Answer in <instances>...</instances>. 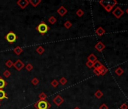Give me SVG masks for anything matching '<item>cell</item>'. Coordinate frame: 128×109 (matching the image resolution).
<instances>
[{
  "instance_id": "d6986e66",
  "label": "cell",
  "mask_w": 128,
  "mask_h": 109,
  "mask_svg": "<svg viewBox=\"0 0 128 109\" xmlns=\"http://www.w3.org/2000/svg\"><path fill=\"white\" fill-rule=\"evenodd\" d=\"M97 60V56L95 55V54H89V56L88 57V61H91V62H95Z\"/></svg>"
},
{
  "instance_id": "30bf717a",
  "label": "cell",
  "mask_w": 128,
  "mask_h": 109,
  "mask_svg": "<svg viewBox=\"0 0 128 109\" xmlns=\"http://www.w3.org/2000/svg\"><path fill=\"white\" fill-rule=\"evenodd\" d=\"M94 48L96 49L98 52H102L103 50H104V49L106 48V45L103 44L102 42H98V43H97L96 45H95Z\"/></svg>"
},
{
  "instance_id": "4dcf8cb0",
  "label": "cell",
  "mask_w": 128,
  "mask_h": 109,
  "mask_svg": "<svg viewBox=\"0 0 128 109\" xmlns=\"http://www.w3.org/2000/svg\"><path fill=\"white\" fill-rule=\"evenodd\" d=\"M84 11L82 10V9H81V8L78 9L77 11H76V15H77L78 17H82V16L84 15Z\"/></svg>"
},
{
  "instance_id": "d590c367",
  "label": "cell",
  "mask_w": 128,
  "mask_h": 109,
  "mask_svg": "<svg viewBox=\"0 0 128 109\" xmlns=\"http://www.w3.org/2000/svg\"><path fill=\"white\" fill-rule=\"evenodd\" d=\"M126 13H127V14L128 15V8H127V9H126Z\"/></svg>"
},
{
  "instance_id": "3957f363",
  "label": "cell",
  "mask_w": 128,
  "mask_h": 109,
  "mask_svg": "<svg viewBox=\"0 0 128 109\" xmlns=\"http://www.w3.org/2000/svg\"><path fill=\"white\" fill-rule=\"evenodd\" d=\"M36 30H38V32L41 35L44 36L50 30V28H49L48 25L45 22H41L39 24H38V26L36 27Z\"/></svg>"
},
{
  "instance_id": "cb8c5ba5",
  "label": "cell",
  "mask_w": 128,
  "mask_h": 109,
  "mask_svg": "<svg viewBox=\"0 0 128 109\" xmlns=\"http://www.w3.org/2000/svg\"><path fill=\"white\" fill-rule=\"evenodd\" d=\"M115 74H116L118 76H121V75L124 74V70L121 68H118L115 70Z\"/></svg>"
},
{
  "instance_id": "277c9868",
  "label": "cell",
  "mask_w": 128,
  "mask_h": 109,
  "mask_svg": "<svg viewBox=\"0 0 128 109\" xmlns=\"http://www.w3.org/2000/svg\"><path fill=\"white\" fill-rule=\"evenodd\" d=\"M5 40L8 42V43H9L10 44H12V43H15L16 40H18V36L14 32L10 31L9 33H8L7 34L5 35Z\"/></svg>"
},
{
  "instance_id": "52a82bcc",
  "label": "cell",
  "mask_w": 128,
  "mask_h": 109,
  "mask_svg": "<svg viewBox=\"0 0 128 109\" xmlns=\"http://www.w3.org/2000/svg\"><path fill=\"white\" fill-rule=\"evenodd\" d=\"M13 67L14 68L17 70H18V71H20V70H21L24 67H25V64H24V63L20 60V59H18V60H17L14 63V65H13Z\"/></svg>"
},
{
  "instance_id": "4fadbf2b",
  "label": "cell",
  "mask_w": 128,
  "mask_h": 109,
  "mask_svg": "<svg viewBox=\"0 0 128 109\" xmlns=\"http://www.w3.org/2000/svg\"><path fill=\"white\" fill-rule=\"evenodd\" d=\"M97 70L100 71V75H102V76L105 75L107 72H108V68H107L106 67H105L104 65H102L100 69H97Z\"/></svg>"
},
{
  "instance_id": "8fae6325",
  "label": "cell",
  "mask_w": 128,
  "mask_h": 109,
  "mask_svg": "<svg viewBox=\"0 0 128 109\" xmlns=\"http://www.w3.org/2000/svg\"><path fill=\"white\" fill-rule=\"evenodd\" d=\"M105 33H106V30L102 27H99L96 30V33H97V35L99 36H101L102 35H104Z\"/></svg>"
},
{
  "instance_id": "f546056e",
  "label": "cell",
  "mask_w": 128,
  "mask_h": 109,
  "mask_svg": "<svg viewBox=\"0 0 128 109\" xmlns=\"http://www.w3.org/2000/svg\"><path fill=\"white\" fill-rule=\"evenodd\" d=\"M25 68L26 69L27 71H31L33 69V65H32L31 63H28V64L25 66Z\"/></svg>"
},
{
  "instance_id": "9a60e30c",
  "label": "cell",
  "mask_w": 128,
  "mask_h": 109,
  "mask_svg": "<svg viewBox=\"0 0 128 109\" xmlns=\"http://www.w3.org/2000/svg\"><path fill=\"white\" fill-rule=\"evenodd\" d=\"M23 49L20 47V46H16L14 49V52L17 54V55H20V54L23 52Z\"/></svg>"
},
{
  "instance_id": "d4e9b609",
  "label": "cell",
  "mask_w": 128,
  "mask_h": 109,
  "mask_svg": "<svg viewBox=\"0 0 128 109\" xmlns=\"http://www.w3.org/2000/svg\"><path fill=\"white\" fill-rule=\"evenodd\" d=\"M47 95L45 94L44 93H41L39 95V100H46V99H47Z\"/></svg>"
},
{
  "instance_id": "7402d4cb",
  "label": "cell",
  "mask_w": 128,
  "mask_h": 109,
  "mask_svg": "<svg viewBox=\"0 0 128 109\" xmlns=\"http://www.w3.org/2000/svg\"><path fill=\"white\" fill-rule=\"evenodd\" d=\"M58 82H59V83H60L61 85H66L67 83V79L64 77H63L59 79Z\"/></svg>"
},
{
  "instance_id": "8d00e7d4",
  "label": "cell",
  "mask_w": 128,
  "mask_h": 109,
  "mask_svg": "<svg viewBox=\"0 0 128 109\" xmlns=\"http://www.w3.org/2000/svg\"><path fill=\"white\" fill-rule=\"evenodd\" d=\"M74 109H81V108H80L79 107H75V108H74Z\"/></svg>"
},
{
  "instance_id": "74e56055",
  "label": "cell",
  "mask_w": 128,
  "mask_h": 109,
  "mask_svg": "<svg viewBox=\"0 0 128 109\" xmlns=\"http://www.w3.org/2000/svg\"><path fill=\"white\" fill-rule=\"evenodd\" d=\"M0 106H1V102H0Z\"/></svg>"
},
{
  "instance_id": "44dd1931",
  "label": "cell",
  "mask_w": 128,
  "mask_h": 109,
  "mask_svg": "<svg viewBox=\"0 0 128 109\" xmlns=\"http://www.w3.org/2000/svg\"><path fill=\"white\" fill-rule=\"evenodd\" d=\"M57 21V19L55 18L54 16H51L48 19V22L51 24H54Z\"/></svg>"
},
{
  "instance_id": "2e32d148",
  "label": "cell",
  "mask_w": 128,
  "mask_h": 109,
  "mask_svg": "<svg viewBox=\"0 0 128 109\" xmlns=\"http://www.w3.org/2000/svg\"><path fill=\"white\" fill-rule=\"evenodd\" d=\"M102 65H103V64H102V63H101L100 61L97 60L96 61L93 63V68L94 69H100Z\"/></svg>"
},
{
  "instance_id": "836d02e7",
  "label": "cell",
  "mask_w": 128,
  "mask_h": 109,
  "mask_svg": "<svg viewBox=\"0 0 128 109\" xmlns=\"http://www.w3.org/2000/svg\"><path fill=\"white\" fill-rule=\"evenodd\" d=\"M100 109H109V107L106 105V104L103 103L100 106Z\"/></svg>"
},
{
  "instance_id": "5b68a950",
  "label": "cell",
  "mask_w": 128,
  "mask_h": 109,
  "mask_svg": "<svg viewBox=\"0 0 128 109\" xmlns=\"http://www.w3.org/2000/svg\"><path fill=\"white\" fill-rule=\"evenodd\" d=\"M53 102L57 106L59 107L64 102V99L60 95H55V97L53 99Z\"/></svg>"
},
{
  "instance_id": "6da1fadb",
  "label": "cell",
  "mask_w": 128,
  "mask_h": 109,
  "mask_svg": "<svg viewBox=\"0 0 128 109\" xmlns=\"http://www.w3.org/2000/svg\"><path fill=\"white\" fill-rule=\"evenodd\" d=\"M117 1L112 0V1H100V4L105 8L107 12H111L113 8L117 5Z\"/></svg>"
},
{
  "instance_id": "9c48e42d",
  "label": "cell",
  "mask_w": 128,
  "mask_h": 109,
  "mask_svg": "<svg viewBox=\"0 0 128 109\" xmlns=\"http://www.w3.org/2000/svg\"><path fill=\"white\" fill-rule=\"evenodd\" d=\"M57 14H58L60 16L63 17V16H65L67 14L68 11H67V9L64 6H60L58 8V9L57 10Z\"/></svg>"
},
{
  "instance_id": "ffe728a7",
  "label": "cell",
  "mask_w": 128,
  "mask_h": 109,
  "mask_svg": "<svg viewBox=\"0 0 128 109\" xmlns=\"http://www.w3.org/2000/svg\"><path fill=\"white\" fill-rule=\"evenodd\" d=\"M4 99H8L7 95L5 93V92L3 89H0V102H1V101H2Z\"/></svg>"
},
{
  "instance_id": "603a6c76",
  "label": "cell",
  "mask_w": 128,
  "mask_h": 109,
  "mask_svg": "<svg viewBox=\"0 0 128 109\" xmlns=\"http://www.w3.org/2000/svg\"><path fill=\"white\" fill-rule=\"evenodd\" d=\"M59 82L58 80H57V79H53V80L51 82V85L53 87V88H57V86H59Z\"/></svg>"
},
{
  "instance_id": "4316f807",
  "label": "cell",
  "mask_w": 128,
  "mask_h": 109,
  "mask_svg": "<svg viewBox=\"0 0 128 109\" xmlns=\"http://www.w3.org/2000/svg\"><path fill=\"white\" fill-rule=\"evenodd\" d=\"M72 26V24L71 21H69V20H66L65 23H64V27L66 28V29H70Z\"/></svg>"
},
{
  "instance_id": "ba28073f",
  "label": "cell",
  "mask_w": 128,
  "mask_h": 109,
  "mask_svg": "<svg viewBox=\"0 0 128 109\" xmlns=\"http://www.w3.org/2000/svg\"><path fill=\"white\" fill-rule=\"evenodd\" d=\"M29 4H30L29 0H18L17 1V5L22 9H25Z\"/></svg>"
},
{
  "instance_id": "f1b7e54d",
  "label": "cell",
  "mask_w": 128,
  "mask_h": 109,
  "mask_svg": "<svg viewBox=\"0 0 128 109\" xmlns=\"http://www.w3.org/2000/svg\"><path fill=\"white\" fill-rule=\"evenodd\" d=\"M5 65H6V67H8L9 68H11V67H13V65H14V62L12 61L11 60H8L6 62H5Z\"/></svg>"
},
{
  "instance_id": "5bb4252c",
  "label": "cell",
  "mask_w": 128,
  "mask_h": 109,
  "mask_svg": "<svg viewBox=\"0 0 128 109\" xmlns=\"http://www.w3.org/2000/svg\"><path fill=\"white\" fill-rule=\"evenodd\" d=\"M8 85V83L2 77H0V89H3Z\"/></svg>"
},
{
  "instance_id": "1f68e13d",
  "label": "cell",
  "mask_w": 128,
  "mask_h": 109,
  "mask_svg": "<svg viewBox=\"0 0 128 109\" xmlns=\"http://www.w3.org/2000/svg\"><path fill=\"white\" fill-rule=\"evenodd\" d=\"M86 66L88 67V68H92L93 67V62L88 61L86 62Z\"/></svg>"
},
{
  "instance_id": "83f0119b",
  "label": "cell",
  "mask_w": 128,
  "mask_h": 109,
  "mask_svg": "<svg viewBox=\"0 0 128 109\" xmlns=\"http://www.w3.org/2000/svg\"><path fill=\"white\" fill-rule=\"evenodd\" d=\"M11 71L9 70H6L4 71V73H3V76L5 77V78H9L11 77Z\"/></svg>"
},
{
  "instance_id": "e0dca14e",
  "label": "cell",
  "mask_w": 128,
  "mask_h": 109,
  "mask_svg": "<svg viewBox=\"0 0 128 109\" xmlns=\"http://www.w3.org/2000/svg\"><path fill=\"white\" fill-rule=\"evenodd\" d=\"M94 95H95V97H96L97 99H101L102 96H103V93H102L101 90L98 89V90H97L96 92H95Z\"/></svg>"
},
{
  "instance_id": "484cf974",
  "label": "cell",
  "mask_w": 128,
  "mask_h": 109,
  "mask_svg": "<svg viewBox=\"0 0 128 109\" xmlns=\"http://www.w3.org/2000/svg\"><path fill=\"white\" fill-rule=\"evenodd\" d=\"M31 83L33 86H37V85H39V79L36 77H34L33 79H32Z\"/></svg>"
},
{
  "instance_id": "e575fe53",
  "label": "cell",
  "mask_w": 128,
  "mask_h": 109,
  "mask_svg": "<svg viewBox=\"0 0 128 109\" xmlns=\"http://www.w3.org/2000/svg\"><path fill=\"white\" fill-rule=\"evenodd\" d=\"M93 73L97 75V76H100V73L97 69H93Z\"/></svg>"
},
{
  "instance_id": "8992f818",
  "label": "cell",
  "mask_w": 128,
  "mask_h": 109,
  "mask_svg": "<svg viewBox=\"0 0 128 109\" xmlns=\"http://www.w3.org/2000/svg\"><path fill=\"white\" fill-rule=\"evenodd\" d=\"M124 11L119 6L116 7V8H115V10H113V11H112L113 15L118 19H119L120 18H121V17L124 15Z\"/></svg>"
},
{
  "instance_id": "7c38bea8",
  "label": "cell",
  "mask_w": 128,
  "mask_h": 109,
  "mask_svg": "<svg viewBox=\"0 0 128 109\" xmlns=\"http://www.w3.org/2000/svg\"><path fill=\"white\" fill-rule=\"evenodd\" d=\"M29 2H30V4H31L32 7L35 8L42 2V1L41 0H29Z\"/></svg>"
},
{
  "instance_id": "7a4b0ae2",
  "label": "cell",
  "mask_w": 128,
  "mask_h": 109,
  "mask_svg": "<svg viewBox=\"0 0 128 109\" xmlns=\"http://www.w3.org/2000/svg\"><path fill=\"white\" fill-rule=\"evenodd\" d=\"M35 109H50L51 104L47 100H39L34 104Z\"/></svg>"
},
{
  "instance_id": "ac0fdd59",
  "label": "cell",
  "mask_w": 128,
  "mask_h": 109,
  "mask_svg": "<svg viewBox=\"0 0 128 109\" xmlns=\"http://www.w3.org/2000/svg\"><path fill=\"white\" fill-rule=\"evenodd\" d=\"M35 51L39 54H42L44 52L45 49H44V48L43 46H42V45H39V46L36 48Z\"/></svg>"
},
{
  "instance_id": "d6a6232c",
  "label": "cell",
  "mask_w": 128,
  "mask_h": 109,
  "mask_svg": "<svg viewBox=\"0 0 128 109\" xmlns=\"http://www.w3.org/2000/svg\"><path fill=\"white\" fill-rule=\"evenodd\" d=\"M120 109H128V105L126 103H124L120 106Z\"/></svg>"
}]
</instances>
